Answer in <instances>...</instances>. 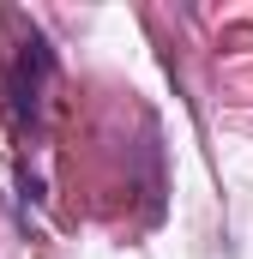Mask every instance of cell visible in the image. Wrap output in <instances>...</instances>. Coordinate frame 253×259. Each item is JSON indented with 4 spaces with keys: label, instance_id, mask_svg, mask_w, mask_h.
<instances>
[{
    "label": "cell",
    "instance_id": "cell-1",
    "mask_svg": "<svg viewBox=\"0 0 253 259\" xmlns=\"http://www.w3.org/2000/svg\"><path fill=\"white\" fill-rule=\"evenodd\" d=\"M49 42L43 36H30L24 49H18V72H12V109H18V121H30L36 115V91H43V78H49Z\"/></svg>",
    "mask_w": 253,
    "mask_h": 259
}]
</instances>
